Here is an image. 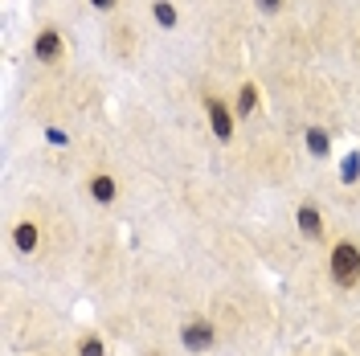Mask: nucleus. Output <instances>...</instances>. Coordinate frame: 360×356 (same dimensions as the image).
Instances as JSON below:
<instances>
[{
    "label": "nucleus",
    "mask_w": 360,
    "mask_h": 356,
    "mask_svg": "<svg viewBox=\"0 0 360 356\" xmlns=\"http://www.w3.org/2000/svg\"><path fill=\"white\" fill-rule=\"evenodd\" d=\"M205 115H209V127H213L217 139H233V111L221 98H205Z\"/></svg>",
    "instance_id": "3"
},
{
    "label": "nucleus",
    "mask_w": 360,
    "mask_h": 356,
    "mask_svg": "<svg viewBox=\"0 0 360 356\" xmlns=\"http://www.w3.org/2000/svg\"><path fill=\"white\" fill-rule=\"evenodd\" d=\"M90 197L98 201V205H111L119 197V184H115L107 172H98V177H90Z\"/></svg>",
    "instance_id": "6"
},
{
    "label": "nucleus",
    "mask_w": 360,
    "mask_h": 356,
    "mask_svg": "<svg viewBox=\"0 0 360 356\" xmlns=\"http://www.w3.org/2000/svg\"><path fill=\"white\" fill-rule=\"evenodd\" d=\"M152 17H156L164 29H176V8H172L168 0H156V4H152Z\"/></svg>",
    "instance_id": "9"
},
{
    "label": "nucleus",
    "mask_w": 360,
    "mask_h": 356,
    "mask_svg": "<svg viewBox=\"0 0 360 356\" xmlns=\"http://www.w3.org/2000/svg\"><path fill=\"white\" fill-rule=\"evenodd\" d=\"M62 53H66L62 33H58V29H41L37 42H33V58H37V62H62Z\"/></svg>",
    "instance_id": "4"
},
{
    "label": "nucleus",
    "mask_w": 360,
    "mask_h": 356,
    "mask_svg": "<svg viewBox=\"0 0 360 356\" xmlns=\"http://www.w3.org/2000/svg\"><path fill=\"white\" fill-rule=\"evenodd\" d=\"M299 229H303V238H311V242L323 238V217H319L315 205H299Z\"/></svg>",
    "instance_id": "5"
},
{
    "label": "nucleus",
    "mask_w": 360,
    "mask_h": 356,
    "mask_svg": "<svg viewBox=\"0 0 360 356\" xmlns=\"http://www.w3.org/2000/svg\"><path fill=\"white\" fill-rule=\"evenodd\" d=\"M103 352H107V348H103V340H98V336H86V340L78 344V356H103Z\"/></svg>",
    "instance_id": "12"
},
{
    "label": "nucleus",
    "mask_w": 360,
    "mask_h": 356,
    "mask_svg": "<svg viewBox=\"0 0 360 356\" xmlns=\"http://www.w3.org/2000/svg\"><path fill=\"white\" fill-rule=\"evenodd\" d=\"M254 103H258V87L246 82V87L238 90V115H250V111H254Z\"/></svg>",
    "instance_id": "10"
},
{
    "label": "nucleus",
    "mask_w": 360,
    "mask_h": 356,
    "mask_svg": "<svg viewBox=\"0 0 360 356\" xmlns=\"http://www.w3.org/2000/svg\"><path fill=\"white\" fill-rule=\"evenodd\" d=\"M307 152L315 160H328L332 156V135L323 132V127H307Z\"/></svg>",
    "instance_id": "7"
},
{
    "label": "nucleus",
    "mask_w": 360,
    "mask_h": 356,
    "mask_svg": "<svg viewBox=\"0 0 360 356\" xmlns=\"http://www.w3.org/2000/svg\"><path fill=\"white\" fill-rule=\"evenodd\" d=\"M356 177H360V156H356V152H348V156H344V168H340V180H344V184H352Z\"/></svg>",
    "instance_id": "11"
},
{
    "label": "nucleus",
    "mask_w": 360,
    "mask_h": 356,
    "mask_svg": "<svg viewBox=\"0 0 360 356\" xmlns=\"http://www.w3.org/2000/svg\"><path fill=\"white\" fill-rule=\"evenodd\" d=\"M213 340H217V332H213V324H209V319H188V324L180 328V344H184V348H193V352H209V348H213Z\"/></svg>",
    "instance_id": "2"
},
{
    "label": "nucleus",
    "mask_w": 360,
    "mask_h": 356,
    "mask_svg": "<svg viewBox=\"0 0 360 356\" xmlns=\"http://www.w3.org/2000/svg\"><path fill=\"white\" fill-rule=\"evenodd\" d=\"M258 8H262V13H278V8H283V0H258Z\"/></svg>",
    "instance_id": "13"
},
{
    "label": "nucleus",
    "mask_w": 360,
    "mask_h": 356,
    "mask_svg": "<svg viewBox=\"0 0 360 356\" xmlns=\"http://www.w3.org/2000/svg\"><path fill=\"white\" fill-rule=\"evenodd\" d=\"M13 242H17L21 254H33L37 242H41V234H37V225H33V222H21V225H17V234H13Z\"/></svg>",
    "instance_id": "8"
},
{
    "label": "nucleus",
    "mask_w": 360,
    "mask_h": 356,
    "mask_svg": "<svg viewBox=\"0 0 360 356\" xmlns=\"http://www.w3.org/2000/svg\"><path fill=\"white\" fill-rule=\"evenodd\" d=\"M90 4H94V8H103V13H107V8H115V4H119V0H90Z\"/></svg>",
    "instance_id": "14"
},
{
    "label": "nucleus",
    "mask_w": 360,
    "mask_h": 356,
    "mask_svg": "<svg viewBox=\"0 0 360 356\" xmlns=\"http://www.w3.org/2000/svg\"><path fill=\"white\" fill-rule=\"evenodd\" d=\"M328 267H332V283L336 287H356L360 283V246L340 242L332 250V258H328Z\"/></svg>",
    "instance_id": "1"
}]
</instances>
